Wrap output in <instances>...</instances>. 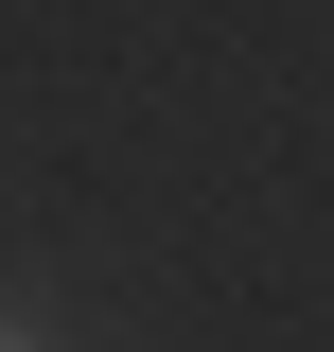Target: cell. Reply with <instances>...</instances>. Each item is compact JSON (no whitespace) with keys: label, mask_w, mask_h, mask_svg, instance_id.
I'll return each mask as SVG.
<instances>
[{"label":"cell","mask_w":334,"mask_h":352,"mask_svg":"<svg viewBox=\"0 0 334 352\" xmlns=\"http://www.w3.org/2000/svg\"><path fill=\"white\" fill-rule=\"evenodd\" d=\"M0 352H18V335H0Z\"/></svg>","instance_id":"6da1fadb"}]
</instances>
